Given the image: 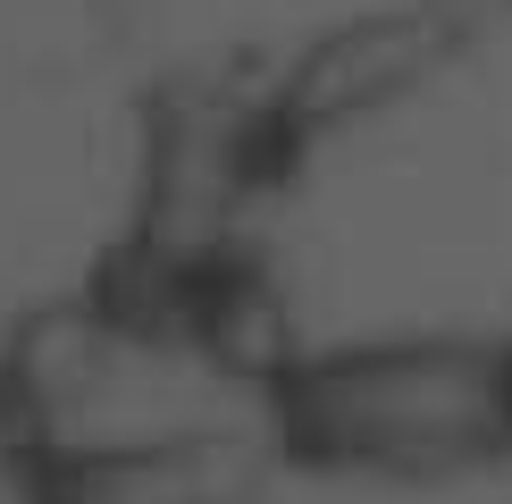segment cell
<instances>
[{"mask_svg":"<svg viewBox=\"0 0 512 504\" xmlns=\"http://www.w3.org/2000/svg\"><path fill=\"white\" fill-rule=\"evenodd\" d=\"M277 446L311 471L437 479L512 446L504 345L471 336H387L294 362L269 395Z\"/></svg>","mask_w":512,"mask_h":504,"instance_id":"1","label":"cell"},{"mask_svg":"<svg viewBox=\"0 0 512 504\" xmlns=\"http://www.w3.org/2000/svg\"><path fill=\"white\" fill-rule=\"evenodd\" d=\"M261 446L244 437H168V446H84L34 471V504H252Z\"/></svg>","mask_w":512,"mask_h":504,"instance_id":"2","label":"cell"},{"mask_svg":"<svg viewBox=\"0 0 512 504\" xmlns=\"http://www.w3.org/2000/svg\"><path fill=\"white\" fill-rule=\"evenodd\" d=\"M504 387H512V345H504Z\"/></svg>","mask_w":512,"mask_h":504,"instance_id":"3","label":"cell"}]
</instances>
